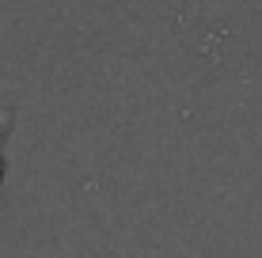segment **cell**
Instances as JSON below:
<instances>
[{
	"label": "cell",
	"mask_w": 262,
	"mask_h": 258,
	"mask_svg": "<svg viewBox=\"0 0 262 258\" xmlns=\"http://www.w3.org/2000/svg\"><path fill=\"white\" fill-rule=\"evenodd\" d=\"M0 179H4V156H0Z\"/></svg>",
	"instance_id": "1"
}]
</instances>
